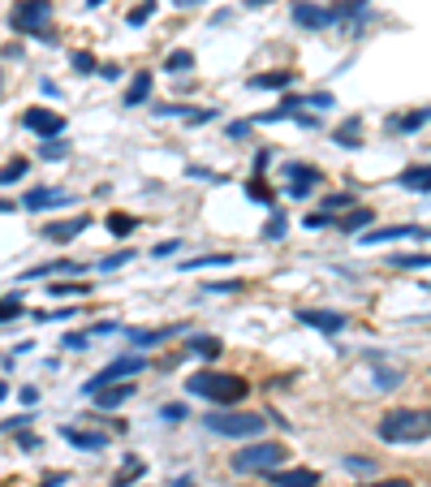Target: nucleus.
Wrapping results in <instances>:
<instances>
[{"label": "nucleus", "mask_w": 431, "mask_h": 487, "mask_svg": "<svg viewBox=\"0 0 431 487\" xmlns=\"http://www.w3.org/2000/svg\"><path fill=\"white\" fill-rule=\"evenodd\" d=\"M17 208V203H5V198H0V212H13Z\"/></svg>", "instance_id": "obj_49"}, {"label": "nucleus", "mask_w": 431, "mask_h": 487, "mask_svg": "<svg viewBox=\"0 0 431 487\" xmlns=\"http://www.w3.org/2000/svg\"><path fill=\"white\" fill-rule=\"evenodd\" d=\"M263 427H268V419H263V414H246V409H220V414H207V431L233 435V440L263 435Z\"/></svg>", "instance_id": "obj_3"}, {"label": "nucleus", "mask_w": 431, "mask_h": 487, "mask_svg": "<svg viewBox=\"0 0 431 487\" xmlns=\"http://www.w3.org/2000/svg\"><path fill=\"white\" fill-rule=\"evenodd\" d=\"M190 349H194L198 358H216V354H220V341H216V337H190Z\"/></svg>", "instance_id": "obj_27"}, {"label": "nucleus", "mask_w": 431, "mask_h": 487, "mask_svg": "<svg viewBox=\"0 0 431 487\" xmlns=\"http://www.w3.org/2000/svg\"><path fill=\"white\" fill-rule=\"evenodd\" d=\"M22 125H27L31 134H39V138H57V134H65V117L52 112V108H27V112H22Z\"/></svg>", "instance_id": "obj_7"}, {"label": "nucleus", "mask_w": 431, "mask_h": 487, "mask_svg": "<svg viewBox=\"0 0 431 487\" xmlns=\"http://www.w3.org/2000/svg\"><path fill=\"white\" fill-rule=\"evenodd\" d=\"M151 13H156V0H143L138 9H130V27H143V22H147Z\"/></svg>", "instance_id": "obj_32"}, {"label": "nucleus", "mask_w": 431, "mask_h": 487, "mask_svg": "<svg viewBox=\"0 0 431 487\" xmlns=\"http://www.w3.org/2000/svg\"><path fill=\"white\" fill-rule=\"evenodd\" d=\"M246 194H250V198H259V203H268V208H272V190H268L263 182H250V186H246Z\"/></svg>", "instance_id": "obj_35"}, {"label": "nucleus", "mask_w": 431, "mask_h": 487, "mask_svg": "<svg viewBox=\"0 0 431 487\" xmlns=\"http://www.w3.org/2000/svg\"><path fill=\"white\" fill-rule=\"evenodd\" d=\"M333 138H337L341 147H358V143H363V117H349V121L341 125V130H337Z\"/></svg>", "instance_id": "obj_20"}, {"label": "nucleus", "mask_w": 431, "mask_h": 487, "mask_svg": "<svg viewBox=\"0 0 431 487\" xmlns=\"http://www.w3.org/2000/svg\"><path fill=\"white\" fill-rule=\"evenodd\" d=\"M285 224H289V220H285V212L276 208V212H272V220H268V228H263V242H281V238H285Z\"/></svg>", "instance_id": "obj_26"}, {"label": "nucleus", "mask_w": 431, "mask_h": 487, "mask_svg": "<svg viewBox=\"0 0 431 487\" xmlns=\"http://www.w3.org/2000/svg\"><path fill=\"white\" fill-rule=\"evenodd\" d=\"M268 483H276V487H315L319 483V474L315 470H307V466H298V470H268Z\"/></svg>", "instance_id": "obj_10"}, {"label": "nucleus", "mask_w": 431, "mask_h": 487, "mask_svg": "<svg viewBox=\"0 0 431 487\" xmlns=\"http://www.w3.org/2000/svg\"><path fill=\"white\" fill-rule=\"evenodd\" d=\"M61 435H65V440H69V444H78V449H87V453H99V449H104V444H108V435H99V431H73V427H65Z\"/></svg>", "instance_id": "obj_18"}, {"label": "nucleus", "mask_w": 431, "mask_h": 487, "mask_svg": "<svg viewBox=\"0 0 431 487\" xmlns=\"http://www.w3.org/2000/svg\"><path fill=\"white\" fill-rule=\"evenodd\" d=\"M397 182L405 190H431V168H410V173H401Z\"/></svg>", "instance_id": "obj_24"}, {"label": "nucleus", "mask_w": 431, "mask_h": 487, "mask_svg": "<svg viewBox=\"0 0 431 487\" xmlns=\"http://www.w3.org/2000/svg\"><path fill=\"white\" fill-rule=\"evenodd\" d=\"M57 298H73V293H87V285H52Z\"/></svg>", "instance_id": "obj_43"}, {"label": "nucleus", "mask_w": 431, "mask_h": 487, "mask_svg": "<svg viewBox=\"0 0 431 487\" xmlns=\"http://www.w3.org/2000/svg\"><path fill=\"white\" fill-rule=\"evenodd\" d=\"M61 345H65V349H87V345H91V337H82V332H69Z\"/></svg>", "instance_id": "obj_40"}, {"label": "nucleus", "mask_w": 431, "mask_h": 487, "mask_svg": "<svg viewBox=\"0 0 431 487\" xmlns=\"http://www.w3.org/2000/svg\"><path fill=\"white\" fill-rule=\"evenodd\" d=\"M315 186H319V168H311V164H289V182H285V190H289L293 198L311 194Z\"/></svg>", "instance_id": "obj_9"}, {"label": "nucleus", "mask_w": 431, "mask_h": 487, "mask_svg": "<svg viewBox=\"0 0 431 487\" xmlns=\"http://www.w3.org/2000/svg\"><path fill=\"white\" fill-rule=\"evenodd\" d=\"M423 121H431V108H423V112H414V117H405V121H397V117H393L388 125H393V130H405V134H410V130H418Z\"/></svg>", "instance_id": "obj_28"}, {"label": "nucleus", "mask_w": 431, "mask_h": 487, "mask_svg": "<svg viewBox=\"0 0 431 487\" xmlns=\"http://www.w3.org/2000/svg\"><path fill=\"white\" fill-rule=\"evenodd\" d=\"M173 487H194V479H186V474H182V479H173Z\"/></svg>", "instance_id": "obj_48"}, {"label": "nucleus", "mask_w": 431, "mask_h": 487, "mask_svg": "<svg viewBox=\"0 0 431 487\" xmlns=\"http://www.w3.org/2000/svg\"><path fill=\"white\" fill-rule=\"evenodd\" d=\"M164 69H168V73H186V69H194V52H190V48H177V52L164 57Z\"/></svg>", "instance_id": "obj_22"}, {"label": "nucleus", "mask_w": 431, "mask_h": 487, "mask_svg": "<svg viewBox=\"0 0 431 487\" xmlns=\"http://www.w3.org/2000/svg\"><path fill=\"white\" fill-rule=\"evenodd\" d=\"M207 289H212V293H224V289H238V280H212Z\"/></svg>", "instance_id": "obj_46"}, {"label": "nucleus", "mask_w": 431, "mask_h": 487, "mask_svg": "<svg viewBox=\"0 0 431 487\" xmlns=\"http://www.w3.org/2000/svg\"><path fill=\"white\" fill-rule=\"evenodd\" d=\"M108 228H112L117 238H125V233L134 228V220H130V216H121V212H112V216H108Z\"/></svg>", "instance_id": "obj_33"}, {"label": "nucleus", "mask_w": 431, "mask_h": 487, "mask_svg": "<svg viewBox=\"0 0 431 487\" xmlns=\"http://www.w3.org/2000/svg\"><path fill=\"white\" fill-rule=\"evenodd\" d=\"M177 250H182V242H160L151 254H156V259H168V254H177Z\"/></svg>", "instance_id": "obj_41"}, {"label": "nucleus", "mask_w": 431, "mask_h": 487, "mask_svg": "<svg viewBox=\"0 0 431 487\" xmlns=\"http://www.w3.org/2000/svg\"><path fill=\"white\" fill-rule=\"evenodd\" d=\"M418 224H393V228H375V233L363 238V246H379V242H397V238H418Z\"/></svg>", "instance_id": "obj_16"}, {"label": "nucleus", "mask_w": 431, "mask_h": 487, "mask_svg": "<svg viewBox=\"0 0 431 487\" xmlns=\"http://www.w3.org/2000/svg\"><path fill=\"white\" fill-rule=\"evenodd\" d=\"M73 69H78V73H95V57L91 52H73Z\"/></svg>", "instance_id": "obj_37"}, {"label": "nucleus", "mask_w": 431, "mask_h": 487, "mask_svg": "<svg viewBox=\"0 0 431 487\" xmlns=\"http://www.w3.org/2000/svg\"><path fill=\"white\" fill-rule=\"evenodd\" d=\"M289 82H293V69H272V73H255L250 91H285Z\"/></svg>", "instance_id": "obj_17"}, {"label": "nucleus", "mask_w": 431, "mask_h": 487, "mask_svg": "<svg viewBox=\"0 0 431 487\" xmlns=\"http://www.w3.org/2000/svg\"><path fill=\"white\" fill-rule=\"evenodd\" d=\"M371 220H375V212H371V208H353V212H345L337 224L345 228V233H353V228H367Z\"/></svg>", "instance_id": "obj_21"}, {"label": "nucleus", "mask_w": 431, "mask_h": 487, "mask_svg": "<svg viewBox=\"0 0 431 487\" xmlns=\"http://www.w3.org/2000/svg\"><path fill=\"white\" fill-rule=\"evenodd\" d=\"M5 397H9V384H5V379H0V401H5Z\"/></svg>", "instance_id": "obj_50"}, {"label": "nucleus", "mask_w": 431, "mask_h": 487, "mask_svg": "<svg viewBox=\"0 0 431 487\" xmlns=\"http://www.w3.org/2000/svg\"><path fill=\"white\" fill-rule=\"evenodd\" d=\"M147 95H151V69H138L134 78H130V87H125V108L147 104Z\"/></svg>", "instance_id": "obj_15"}, {"label": "nucleus", "mask_w": 431, "mask_h": 487, "mask_svg": "<svg viewBox=\"0 0 431 487\" xmlns=\"http://www.w3.org/2000/svg\"><path fill=\"white\" fill-rule=\"evenodd\" d=\"M293 22H298V27H307V31H319V27L333 22V13L319 9V5H311V0H298V5H293Z\"/></svg>", "instance_id": "obj_12"}, {"label": "nucleus", "mask_w": 431, "mask_h": 487, "mask_svg": "<svg viewBox=\"0 0 431 487\" xmlns=\"http://www.w3.org/2000/svg\"><path fill=\"white\" fill-rule=\"evenodd\" d=\"M349 203H353V198H349V194H333V198H328V203H323V208H328V212H323V216H341V212H345V208H349Z\"/></svg>", "instance_id": "obj_34"}, {"label": "nucleus", "mask_w": 431, "mask_h": 487, "mask_svg": "<svg viewBox=\"0 0 431 487\" xmlns=\"http://www.w3.org/2000/svg\"><path fill=\"white\" fill-rule=\"evenodd\" d=\"M27 423H31V414H17V419L5 423V431H17V427H27Z\"/></svg>", "instance_id": "obj_47"}, {"label": "nucleus", "mask_w": 431, "mask_h": 487, "mask_svg": "<svg viewBox=\"0 0 431 487\" xmlns=\"http://www.w3.org/2000/svg\"><path fill=\"white\" fill-rule=\"evenodd\" d=\"M224 263H233V254H198L186 268H224Z\"/></svg>", "instance_id": "obj_29"}, {"label": "nucleus", "mask_w": 431, "mask_h": 487, "mask_svg": "<svg viewBox=\"0 0 431 487\" xmlns=\"http://www.w3.org/2000/svg\"><path fill=\"white\" fill-rule=\"evenodd\" d=\"M17 315H27V306H22V298H9V302H0V324H5V319H17Z\"/></svg>", "instance_id": "obj_31"}, {"label": "nucleus", "mask_w": 431, "mask_h": 487, "mask_svg": "<svg viewBox=\"0 0 431 487\" xmlns=\"http://www.w3.org/2000/svg\"><path fill=\"white\" fill-rule=\"evenodd\" d=\"M87 224H91V216H69V220L48 224V228H43V238H48V242H69V238L87 233Z\"/></svg>", "instance_id": "obj_11"}, {"label": "nucleus", "mask_w": 431, "mask_h": 487, "mask_svg": "<svg viewBox=\"0 0 431 487\" xmlns=\"http://www.w3.org/2000/svg\"><path fill=\"white\" fill-rule=\"evenodd\" d=\"M186 393H194V397H207V401H216V405H238V401H246L250 384H246L242 375L198 371V375H190V379H186Z\"/></svg>", "instance_id": "obj_1"}, {"label": "nucleus", "mask_w": 431, "mask_h": 487, "mask_svg": "<svg viewBox=\"0 0 431 487\" xmlns=\"http://www.w3.org/2000/svg\"><path fill=\"white\" fill-rule=\"evenodd\" d=\"M298 319L311 324V328H319V332H341L345 328V315L341 311H298Z\"/></svg>", "instance_id": "obj_14"}, {"label": "nucleus", "mask_w": 431, "mask_h": 487, "mask_svg": "<svg viewBox=\"0 0 431 487\" xmlns=\"http://www.w3.org/2000/svg\"><path fill=\"white\" fill-rule=\"evenodd\" d=\"M345 466H349V470H363V474H371V470H375V461H371V457H345Z\"/></svg>", "instance_id": "obj_39"}, {"label": "nucleus", "mask_w": 431, "mask_h": 487, "mask_svg": "<svg viewBox=\"0 0 431 487\" xmlns=\"http://www.w3.org/2000/svg\"><path fill=\"white\" fill-rule=\"evenodd\" d=\"M401 268H431V254H401Z\"/></svg>", "instance_id": "obj_36"}, {"label": "nucleus", "mask_w": 431, "mask_h": 487, "mask_svg": "<svg viewBox=\"0 0 431 487\" xmlns=\"http://www.w3.org/2000/svg\"><path fill=\"white\" fill-rule=\"evenodd\" d=\"M130 397H134V384H121L117 379V384H104V388L95 393V405L99 409H117L121 401H130Z\"/></svg>", "instance_id": "obj_13"}, {"label": "nucleus", "mask_w": 431, "mask_h": 487, "mask_svg": "<svg viewBox=\"0 0 431 487\" xmlns=\"http://www.w3.org/2000/svg\"><path fill=\"white\" fill-rule=\"evenodd\" d=\"M13 27L22 35H39L43 43H52V35H48V22H52V0H17L13 9Z\"/></svg>", "instance_id": "obj_5"}, {"label": "nucleus", "mask_w": 431, "mask_h": 487, "mask_svg": "<svg viewBox=\"0 0 431 487\" xmlns=\"http://www.w3.org/2000/svg\"><path fill=\"white\" fill-rule=\"evenodd\" d=\"M87 5H104V0H87Z\"/></svg>", "instance_id": "obj_53"}, {"label": "nucleus", "mask_w": 431, "mask_h": 487, "mask_svg": "<svg viewBox=\"0 0 431 487\" xmlns=\"http://www.w3.org/2000/svg\"><path fill=\"white\" fill-rule=\"evenodd\" d=\"M302 104H307V108H319V112H323V108H333V104H337V99L319 91V95H311V99H302Z\"/></svg>", "instance_id": "obj_38"}, {"label": "nucleus", "mask_w": 431, "mask_h": 487, "mask_svg": "<svg viewBox=\"0 0 431 487\" xmlns=\"http://www.w3.org/2000/svg\"><path fill=\"white\" fill-rule=\"evenodd\" d=\"M134 259V250H117V254H108V259H99V272H117V268H125Z\"/></svg>", "instance_id": "obj_30"}, {"label": "nucleus", "mask_w": 431, "mask_h": 487, "mask_svg": "<svg viewBox=\"0 0 431 487\" xmlns=\"http://www.w3.org/2000/svg\"><path fill=\"white\" fill-rule=\"evenodd\" d=\"M160 414H164L168 423H182V419H186V405H164V409H160Z\"/></svg>", "instance_id": "obj_42"}, {"label": "nucleus", "mask_w": 431, "mask_h": 487, "mask_svg": "<svg viewBox=\"0 0 431 487\" xmlns=\"http://www.w3.org/2000/svg\"><path fill=\"white\" fill-rule=\"evenodd\" d=\"M281 461H285V444H276V440H259V444L238 449L233 466H238L242 474H268V470L281 466Z\"/></svg>", "instance_id": "obj_4"}, {"label": "nucleus", "mask_w": 431, "mask_h": 487, "mask_svg": "<svg viewBox=\"0 0 431 487\" xmlns=\"http://www.w3.org/2000/svg\"><path fill=\"white\" fill-rule=\"evenodd\" d=\"M61 203H73V194L69 190H52V186H39V190H31L27 198H22V208H27V212H48V208H61Z\"/></svg>", "instance_id": "obj_8"}, {"label": "nucleus", "mask_w": 431, "mask_h": 487, "mask_svg": "<svg viewBox=\"0 0 431 487\" xmlns=\"http://www.w3.org/2000/svg\"><path fill=\"white\" fill-rule=\"evenodd\" d=\"M363 487H410V479H379V483H363Z\"/></svg>", "instance_id": "obj_45"}, {"label": "nucleus", "mask_w": 431, "mask_h": 487, "mask_svg": "<svg viewBox=\"0 0 431 487\" xmlns=\"http://www.w3.org/2000/svg\"><path fill=\"white\" fill-rule=\"evenodd\" d=\"M177 5H186V9H190V5H203V0H177Z\"/></svg>", "instance_id": "obj_52"}, {"label": "nucleus", "mask_w": 431, "mask_h": 487, "mask_svg": "<svg viewBox=\"0 0 431 487\" xmlns=\"http://www.w3.org/2000/svg\"><path fill=\"white\" fill-rule=\"evenodd\" d=\"M27 168H31V160H27V156H13L5 168H0V186H13L17 177H27Z\"/></svg>", "instance_id": "obj_23"}, {"label": "nucleus", "mask_w": 431, "mask_h": 487, "mask_svg": "<svg viewBox=\"0 0 431 487\" xmlns=\"http://www.w3.org/2000/svg\"><path fill=\"white\" fill-rule=\"evenodd\" d=\"M147 363H143V354H125V358H117V363H108L99 375H91L87 384H82V397H95L104 384H117V379H125V375H138Z\"/></svg>", "instance_id": "obj_6"}, {"label": "nucleus", "mask_w": 431, "mask_h": 487, "mask_svg": "<svg viewBox=\"0 0 431 487\" xmlns=\"http://www.w3.org/2000/svg\"><path fill=\"white\" fill-rule=\"evenodd\" d=\"M39 156H43V160H65V156H69V143H65L61 134H57V138H43V143H39Z\"/></svg>", "instance_id": "obj_25"}, {"label": "nucleus", "mask_w": 431, "mask_h": 487, "mask_svg": "<svg viewBox=\"0 0 431 487\" xmlns=\"http://www.w3.org/2000/svg\"><path fill=\"white\" fill-rule=\"evenodd\" d=\"M246 134H250V121H233L229 125V138H246Z\"/></svg>", "instance_id": "obj_44"}, {"label": "nucleus", "mask_w": 431, "mask_h": 487, "mask_svg": "<svg viewBox=\"0 0 431 487\" xmlns=\"http://www.w3.org/2000/svg\"><path fill=\"white\" fill-rule=\"evenodd\" d=\"M246 5H250V9H259V5H268V0H246Z\"/></svg>", "instance_id": "obj_51"}, {"label": "nucleus", "mask_w": 431, "mask_h": 487, "mask_svg": "<svg viewBox=\"0 0 431 487\" xmlns=\"http://www.w3.org/2000/svg\"><path fill=\"white\" fill-rule=\"evenodd\" d=\"M431 435V409H393L379 419V440L388 444H418Z\"/></svg>", "instance_id": "obj_2"}, {"label": "nucleus", "mask_w": 431, "mask_h": 487, "mask_svg": "<svg viewBox=\"0 0 431 487\" xmlns=\"http://www.w3.org/2000/svg\"><path fill=\"white\" fill-rule=\"evenodd\" d=\"M177 332H186L182 324L177 328H160V332H130V341L138 345V349H147V345H160V341H168V337H177Z\"/></svg>", "instance_id": "obj_19"}]
</instances>
